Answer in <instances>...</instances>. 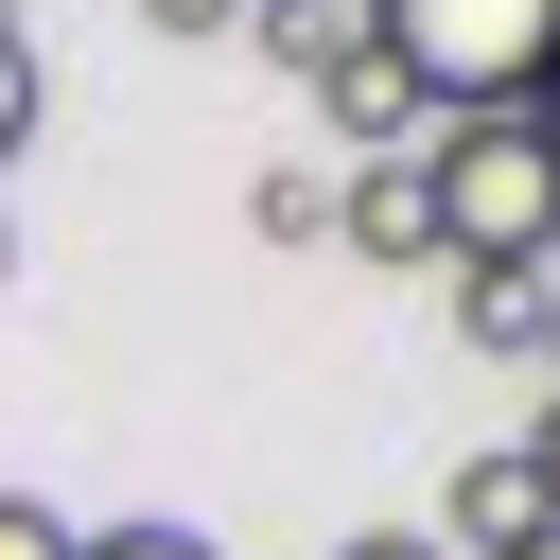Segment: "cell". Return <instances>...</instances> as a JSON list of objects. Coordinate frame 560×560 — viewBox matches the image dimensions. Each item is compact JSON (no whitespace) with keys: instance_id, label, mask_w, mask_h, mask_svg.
Masks as SVG:
<instances>
[{"instance_id":"10","label":"cell","mask_w":560,"mask_h":560,"mask_svg":"<svg viewBox=\"0 0 560 560\" xmlns=\"http://www.w3.org/2000/svg\"><path fill=\"white\" fill-rule=\"evenodd\" d=\"M35 105H52V88H35V35L0 18V175H18V140H35Z\"/></svg>"},{"instance_id":"9","label":"cell","mask_w":560,"mask_h":560,"mask_svg":"<svg viewBox=\"0 0 560 560\" xmlns=\"http://www.w3.org/2000/svg\"><path fill=\"white\" fill-rule=\"evenodd\" d=\"M455 315H472L490 350H525V332H542V280H455Z\"/></svg>"},{"instance_id":"16","label":"cell","mask_w":560,"mask_h":560,"mask_svg":"<svg viewBox=\"0 0 560 560\" xmlns=\"http://www.w3.org/2000/svg\"><path fill=\"white\" fill-rule=\"evenodd\" d=\"M525 350H542V368H560V298H542V332H525Z\"/></svg>"},{"instance_id":"2","label":"cell","mask_w":560,"mask_h":560,"mask_svg":"<svg viewBox=\"0 0 560 560\" xmlns=\"http://www.w3.org/2000/svg\"><path fill=\"white\" fill-rule=\"evenodd\" d=\"M368 52L438 122H472V105H525L560 70V0H368Z\"/></svg>"},{"instance_id":"1","label":"cell","mask_w":560,"mask_h":560,"mask_svg":"<svg viewBox=\"0 0 560 560\" xmlns=\"http://www.w3.org/2000/svg\"><path fill=\"white\" fill-rule=\"evenodd\" d=\"M420 192H438V262L455 280H542L560 262V158L525 105H472L420 140Z\"/></svg>"},{"instance_id":"14","label":"cell","mask_w":560,"mask_h":560,"mask_svg":"<svg viewBox=\"0 0 560 560\" xmlns=\"http://www.w3.org/2000/svg\"><path fill=\"white\" fill-rule=\"evenodd\" d=\"M525 490H542V525H560V402H542V438H525Z\"/></svg>"},{"instance_id":"17","label":"cell","mask_w":560,"mask_h":560,"mask_svg":"<svg viewBox=\"0 0 560 560\" xmlns=\"http://www.w3.org/2000/svg\"><path fill=\"white\" fill-rule=\"evenodd\" d=\"M508 560H560V525H542V542H508Z\"/></svg>"},{"instance_id":"6","label":"cell","mask_w":560,"mask_h":560,"mask_svg":"<svg viewBox=\"0 0 560 560\" xmlns=\"http://www.w3.org/2000/svg\"><path fill=\"white\" fill-rule=\"evenodd\" d=\"M245 52L298 70V88H332V70L368 52V0H245Z\"/></svg>"},{"instance_id":"11","label":"cell","mask_w":560,"mask_h":560,"mask_svg":"<svg viewBox=\"0 0 560 560\" xmlns=\"http://www.w3.org/2000/svg\"><path fill=\"white\" fill-rule=\"evenodd\" d=\"M0 560H70V508H35V490H0Z\"/></svg>"},{"instance_id":"18","label":"cell","mask_w":560,"mask_h":560,"mask_svg":"<svg viewBox=\"0 0 560 560\" xmlns=\"http://www.w3.org/2000/svg\"><path fill=\"white\" fill-rule=\"evenodd\" d=\"M0 280H18V228H0Z\"/></svg>"},{"instance_id":"4","label":"cell","mask_w":560,"mask_h":560,"mask_svg":"<svg viewBox=\"0 0 560 560\" xmlns=\"http://www.w3.org/2000/svg\"><path fill=\"white\" fill-rule=\"evenodd\" d=\"M315 122H332V140H368V158H420V140H438V105H420L385 52H350V70L315 88Z\"/></svg>"},{"instance_id":"7","label":"cell","mask_w":560,"mask_h":560,"mask_svg":"<svg viewBox=\"0 0 560 560\" xmlns=\"http://www.w3.org/2000/svg\"><path fill=\"white\" fill-rule=\"evenodd\" d=\"M245 228H262V245H332V175H262Z\"/></svg>"},{"instance_id":"5","label":"cell","mask_w":560,"mask_h":560,"mask_svg":"<svg viewBox=\"0 0 560 560\" xmlns=\"http://www.w3.org/2000/svg\"><path fill=\"white\" fill-rule=\"evenodd\" d=\"M508 542H542V490H525V455H472L438 508V560H508Z\"/></svg>"},{"instance_id":"3","label":"cell","mask_w":560,"mask_h":560,"mask_svg":"<svg viewBox=\"0 0 560 560\" xmlns=\"http://www.w3.org/2000/svg\"><path fill=\"white\" fill-rule=\"evenodd\" d=\"M332 245H368V262H438V192H420V158H368V175L332 192Z\"/></svg>"},{"instance_id":"13","label":"cell","mask_w":560,"mask_h":560,"mask_svg":"<svg viewBox=\"0 0 560 560\" xmlns=\"http://www.w3.org/2000/svg\"><path fill=\"white\" fill-rule=\"evenodd\" d=\"M332 560H438V525H350Z\"/></svg>"},{"instance_id":"12","label":"cell","mask_w":560,"mask_h":560,"mask_svg":"<svg viewBox=\"0 0 560 560\" xmlns=\"http://www.w3.org/2000/svg\"><path fill=\"white\" fill-rule=\"evenodd\" d=\"M140 35H245V0H140Z\"/></svg>"},{"instance_id":"15","label":"cell","mask_w":560,"mask_h":560,"mask_svg":"<svg viewBox=\"0 0 560 560\" xmlns=\"http://www.w3.org/2000/svg\"><path fill=\"white\" fill-rule=\"evenodd\" d=\"M525 122H542V158H560V70H542V88H525Z\"/></svg>"},{"instance_id":"8","label":"cell","mask_w":560,"mask_h":560,"mask_svg":"<svg viewBox=\"0 0 560 560\" xmlns=\"http://www.w3.org/2000/svg\"><path fill=\"white\" fill-rule=\"evenodd\" d=\"M70 560H228V542H210V525H158V508H140V525H70Z\"/></svg>"}]
</instances>
